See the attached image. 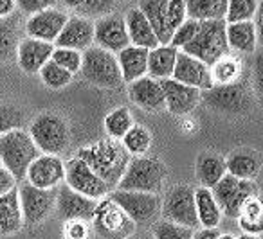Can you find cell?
<instances>
[{
    "label": "cell",
    "mask_w": 263,
    "mask_h": 239,
    "mask_svg": "<svg viewBox=\"0 0 263 239\" xmlns=\"http://www.w3.org/2000/svg\"><path fill=\"white\" fill-rule=\"evenodd\" d=\"M74 156L87 162L88 167L108 185L110 191L117 189V184L132 160V155L124 149L121 141L116 138H103L94 144L83 146Z\"/></svg>",
    "instance_id": "1"
},
{
    "label": "cell",
    "mask_w": 263,
    "mask_h": 239,
    "mask_svg": "<svg viewBox=\"0 0 263 239\" xmlns=\"http://www.w3.org/2000/svg\"><path fill=\"white\" fill-rule=\"evenodd\" d=\"M42 153L31 138L29 131L16 128L0 137V162L16 182L26 180L31 162Z\"/></svg>",
    "instance_id": "2"
},
{
    "label": "cell",
    "mask_w": 263,
    "mask_h": 239,
    "mask_svg": "<svg viewBox=\"0 0 263 239\" xmlns=\"http://www.w3.org/2000/svg\"><path fill=\"white\" fill-rule=\"evenodd\" d=\"M200 101L209 110L223 115H245L256 105L254 90L243 81L229 85H213L202 92Z\"/></svg>",
    "instance_id": "3"
},
{
    "label": "cell",
    "mask_w": 263,
    "mask_h": 239,
    "mask_svg": "<svg viewBox=\"0 0 263 239\" xmlns=\"http://www.w3.org/2000/svg\"><path fill=\"white\" fill-rule=\"evenodd\" d=\"M226 29V20H205V22H200L195 38L180 51L200 59L208 67H211L213 63H216L220 58L227 56L231 51L229 44H227Z\"/></svg>",
    "instance_id": "4"
},
{
    "label": "cell",
    "mask_w": 263,
    "mask_h": 239,
    "mask_svg": "<svg viewBox=\"0 0 263 239\" xmlns=\"http://www.w3.org/2000/svg\"><path fill=\"white\" fill-rule=\"evenodd\" d=\"M168 176V169L154 156H132L123 178L117 184L121 191H137L159 194Z\"/></svg>",
    "instance_id": "5"
},
{
    "label": "cell",
    "mask_w": 263,
    "mask_h": 239,
    "mask_svg": "<svg viewBox=\"0 0 263 239\" xmlns=\"http://www.w3.org/2000/svg\"><path fill=\"white\" fill-rule=\"evenodd\" d=\"M29 135L40 153L62 155L70 144V130L67 121L54 112H44L31 123Z\"/></svg>",
    "instance_id": "6"
},
{
    "label": "cell",
    "mask_w": 263,
    "mask_h": 239,
    "mask_svg": "<svg viewBox=\"0 0 263 239\" xmlns=\"http://www.w3.org/2000/svg\"><path fill=\"white\" fill-rule=\"evenodd\" d=\"M81 74L88 83L101 88H117L123 85L117 56L105 49L92 45L83 52L81 58Z\"/></svg>",
    "instance_id": "7"
},
{
    "label": "cell",
    "mask_w": 263,
    "mask_h": 239,
    "mask_svg": "<svg viewBox=\"0 0 263 239\" xmlns=\"http://www.w3.org/2000/svg\"><path fill=\"white\" fill-rule=\"evenodd\" d=\"M90 223L103 239H126L136 234V223L110 196L98 202Z\"/></svg>",
    "instance_id": "8"
},
{
    "label": "cell",
    "mask_w": 263,
    "mask_h": 239,
    "mask_svg": "<svg viewBox=\"0 0 263 239\" xmlns=\"http://www.w3.org/2000/svg\"><path fill=\"white\" fill-rule=\"evenodd\" d=\"M216 203L223 216L238 220L241 212V207L251 196L258 194V187L252 180H240L227 173L215 187L211 189Z\"/></svg>",
    "instance_id": "9"
},
{
    "label": "cell",
    "mask_w": 263,
    "mask_h": 239,
    "mask_svg": "<svg viewBox=\"0 0 263 239\" xmlns=\"http://www.w3.org/2000/svg\"><path fill=\"white\" fill-rule=\"evenodd\" d=\"M161 214L166 221L182 225L187 228H198L197 205H195V189L190 185H175L166 192L161 205Z\"/></svg>",
    "instance_id": "10"
},
{
    "label": "cell",
    "mask_w": 263,
    "mask_h": 239,
    "mask_svg": "<svg viewBox=\"0 0 263 239\" xmlns=\"http://www.w3.org/2000/svg\"><path fill=\"white\" fill-rule=\"evenodd\" d=\"M108 196L130 216V220L136 225L152 223V221L161 214L162 200L159 194L114 189Z\"/></svg>",
    "instance_id": "11"
},
{
    "label": "cell",
    "mask_w": 263,
    "mask_h": 239,
    "mask_svg": "<svg viewBox=\"0 0 263 239\" xmlns=\"http://www.w3.org/2000/svg\"><path fill=\"white\" fill-rule=\"evenodd\" d=\"M18 200L24 225L36 227L56 209V189H40L26 182L18 187Z\"/></svg>",
    "instance_id": "12"
},
{
    "label": "cell",
    "mask_w": 263,
    "mask_h": 239,
    "mask_svg": "<svg viewBox=\"0 0 263 239\" xmlns=\"http://www.w3.org/2000/svg\"><path fill=\"white\" fill-rule=\"evenodd\" d=\"M65 182L72 191L80 194L92 198L96 202L106 198L110 194V187L88 167L87 162H83L78 156H72L65 162Z\"/></svg>",
    "instance_id": "13"
},
{
    "label": "cell",
    "mask_w": 263,
    "mask_h": 239,
    "mask_svg": "<svg viewBox=\"0 0 263 239\" xmlns=\"http://www.w3.org/2000/svg\"><path fill=\"white\" fill-rule=\"evenodd\" d=\"M94 44L105 51L117 54L130 45L124 16L119 13H108L94 22Z\"/></svg>",
    "instance_id": "14"
},
{
    "label": "cell",
    "mask_w": 263,
    "mask_h": 239,
    "mask_svg": "<svg viewBox=\"0 0 263 239\" xmlns=\"http://www.w3.org/2000/svg\"><path fill=\"white\" fill-rule=\"evenodd\" d=\"M98 207V202L80 192L72 191L69 185L63 182L56 187V210L63 221L70 220H85L92 221L94 210Z\"/></svg>",
    "instance_id": "15"
},
{
    "label": "cell",
    "mask_w": 263,
    "mask_h": 239,
    "mask_svg": "<svg viewBox=\"0 0 263 239\" xmlns=\"http://www.w3.org/2000/svg\"><path fill=\"white\" fill-rule=\"evenodd\" d=\"M27 184L40 189H56L65 180V162L58 155L42 153L31 162L26 174Z\"/></svg>",
    "instance_id": "16"
},
{
    "label": "cell",
    "mask_w": 263,
    "mask_h": 239,
    "mask_svg": "<svg viewBox=\"0 0 263 239\" xmlns=\"http://www.w3.org/2000/svg\"><path fill=\"white\" fill-rule=\"evenodd\" d=\"M67 20H69V15L62 9H45V11L34 13L26 20V33L29 38L54 44Z\"/></svg>",
    "instance_id": "17"
},
{
    "label": "cell",
    "mask_w": 263,
    "mask_h": 239,
    "mask_svg": "<svg viewBox=\"0 0 263 239\" xmlns=\"http://www.w3.org/2000/svg\"><path fill=\"white\" fill-rule=\"evenodd\" d=\"M172 79L187 85V87L198 88L200 92L208 90V88H211L215 85L213 83L211 69L205 63H202L200 59L193 58V56L186 54L182 51H179V54H177Z\"/></svg>",
    "instance_id": "18"
},
{
    "label": "cell",
    "mask_w": 263,
    "mask_h": 239,
    "mask_svg": "<svg viewBox=\"0 0 263 239\" xmlns=\"http://www.w3.org/2000/svg\"><path fill=\"white\" fill-rule=\"evenodd\" d=\"M162 90H164L166 110L173 115H187L198 106L202 97V92L198 88L187 87L175 79H162Z\"/></svg>",
    "instance_id": "19"
},
{
    "label": "cell",
    "mask_w": 263,
    "mask_h": 239,
    "mask_svg": "<svg viewBox=\"0 0 263 239\" xmlns=\"http://www.w3.org/2000/svg\"><path fill=\"white\" fill-rule=\"evenodd\" d=\"M94 44V22L83 16H69L63 26L60 36L56 38L54 47L74 49L78 52H85Z\"/></svg>",
    "instance_id": "20"
},
{
    "label": "cell",
    "mask_w": 263,
    "mask_h": 239,
    "mask_svg": "<svg viewBox=\"0 0 263 239\" xmlns=\"http://www.w3.org/2000/svg\"><path fill=\"white\" fill-rule=\"evenodd\" d=\"M128 95H130L132 103L144 112L155 113L166 110L164 90H162L161 81L154 79L150 76H144L141 79L128 83Z\"/></svg>",
    "instance_id": "21"
},
{
    "label": "cell",
    "mask_w": 263,
    "mask_h": 239,
    "mask_svg": "<svg viewBox=\"0 0 263 239\" xmlns=\"http://www.w3.org/2000/svg\"><path fill=\"white\" fill-rule=\"evenodd\" d=\"M52 51H54V44L26 36L20 40L16 49V62L24 72L38 74L42 67L51 59Z\"/></svg>",
    "instance_id": "22"
},
{
    "label": "cell",
    "mask_w": 263,
    "mask_h": 239,
    "mask_svg": "<svg viewBox=\"0 0 263 239\" xmlns=\"http://www.w3.org/2000/svg\"><path fill=\"white\" fill-rule=\"evenodd\" d=\"M261 155L251 148H238L226 158L227 173L240 180H254L261 173Z\"/></svg>",
    "instance_id": "23"
},
{
    "label": "cell",
    "mask_w": 263,
    "mask_h": 239,
    "mask_svg": "<svg viewBox=\"0 0 263 239\" xmlns=\"http://www.w3.org/2000/svg\"><path fill=\"white\" fill-rule=\"evenodd\" d=\"M161 45H170L173 31L168 24V0H139V6Z\"/></svg>",
    "instance_id": "24"
},
{
    "label": "cell",
    "mask_w": 263,
    "mask_h": 239,
    "mask_svg": "<svg viewBox=\"0 0 263 239\" xmlns=\"http://www.w3.org/2000/svg\"><path fill=\"white\" fill-rule=\"evenodd\" d=\"M117 63H119L123 83L141 79L148 74V49L128 45L121 52H117Z\"/></svg>",
    "instance_id": "25"
},
{
    "label": "cell",
    "mask_w": 263,
    "mask_h": 239,
    "mask_svg": "<svg viewBox=\"0 0 263 239\" xmlns=\"http://www.w3.org/2000/svg\"><path fill=\"white\" fill-rule=\"evenodd\" d=\"M124 22H126V29H128V38H130V45H136V47H143V49H152L159 47V40L155 36L154 29L148 24L146 16L141 13L139 8H134L124 15Z\"/></svg>",
    "instance_id": "26"
},
{
    "label": "cell",
    "mask_w": 263,
    "mask_h": 239,
    "mask_svg": "<svg viewBox=\"0 0 263 239\" xmlns=\"http://www.w3.org/2000/svg\"><path fill=\"white\" fill-rule=\"evenodd\" d=\"M195 174H197V180L200 182V187L213 189L227 174L226 158L213 151L200 153L195 164Z\"/></svg>",
    "instance_id": "27"
},
{
    "label": "cell",
    "mask_w": 263,
    "mask_h": 239,
    "mask_svg": "<svg viewBox=\"0 0 263 239\" xmlns=\"http://www.w3.org/2000/svg\"><path fill=\"white\" fill-rule=\"evenodd\" d=\"M24 227L22 209H20L18 189L0 196V235H13Z\"/></svg>",
    "instance_id": "28"
},
{
    "label": "cell",
    "mask_w": 263,
    "mask_h": 239,
    "mask_svg": "<svg viewBox=\"0 0 263 239\" xmlns=\"http://www.w3.org/2000/svg\"><path fill=\"white\" fill-rule=\"evenodd\" d=\"M226 33L229 49L240 52V54H254L258 49V29H256L254 20L227 24Z\"/></svg>",
    "instance_id": "29"
},
{
    "label": "cell",
    "mask_w": 263,
    "mask_h": 239,
    "mask_svg": "<svg viewBox=\"0 0 263 239\" xmlns=\"http://www.w3.org/2000/svg\"><path fill=\"white\" fill-rule=\"evenodd\" d=\"M177 54H179V49H175L173 45H159V47L148 51L146 76L154 77V79H157V81L170 79V77L173 76Z\"/></svg>",
    "instance_id": "30"
},
{
    "label": "cell",
    "mask_w": 263,
    "mask_h": 239,
    "mask_svg": "<svg viewBox=\"0 0 263 239\" xmlns=\"http://www.w3.org/2000/svg\"><path fill=\"white\" fill-rule=\"evenodd\" d=\"M195 205H197V216L200 227L218 228L220 220H222V210H220L211 189H195Z\"/></svg>",
    "instance_id": "31"
},
{
    "label": "cell",
    "mask_w": 263,
    "mask_h": 239,
    "mask_svg": "<svg viewBox=\"0 0 263 239\" xmlns=\"http://www.w3.org/2000/svg\"><path fill=\"white\" fill-rule=\"evenodd\" d=\"M238 225L243 234L259 235L263 232V198L259 196V192L243 203L238 216Z\"/></svg>",
    "instance_id": "32"
},
{
    "label": "cell",
    "mask_w": 263,
    "mask_h": 239,
    "mask_svg": "<svg viewBox=\"0 0 263 239\" xmlns=\"http://www.w3.org/2000/svg\"><path fill=\"white\" fill-rule=\"evenodd\" d=\"M187 18L205 22V20H223L229 0H184Z\"/></svg>",
    "instance_id": "33"
},
{
    "label": "cell",
    "mask_w": 263,
    "mask_h": 239,
    "mask_svg": "<svg viewBox=\"0 0 263 239\" xmlns=\"http://www.w3.org/2000/svg\"><path fill=\"white\" fill-rule=\"evenodd\" d=\"M20 44L18 16L0 18V62H9L16 56Z\"/></svg>",
    "instance_id": "34"
},
{
    "label": "cell",
    "mask_w": 263,
    "mask_h": 239,
    "mask_svg": "<svg viewBox=\"0 0 263 239\" xmlns=\"http://www.w3.org/2000/svg\"><path fill=\"white\" fill-rule=\"evenodd\" d=\"M209 69H211L213 83L215 85L236 83V81H241V74H243L241 63L229 54L223 56V58H220L216 63H213Z\"/></svg>",
    "instance_id": "35"
},
{
    "label": "cell",
    "mask_w": 263,
    "mask_h": 239,
    "mask_svg": "<svg viewBox=\"0 0 263 239\" xmlns=\"http://www.w3.org/2000/svg\"><path fill=\"white\" fill-rule=\"evenodd\" d=\"M103 124H105V131L110 138L121 141L136 123H134L130 110L126 106H119V108H114L112 112L106 113Z\"/></svg>",
    "instance_id": "36"
},
{
    "label": "cell",
    "mask_w": 263,
    "mask_h": 239,
    "mask_svg": "<svg viewBox=\"0 0 263 239\" xmlns=\"http://www.w3.org/2000/svg\"><path fill=\"white\" fill-rule=\"evenodd\" d=\"M121 144L132 156H143L152 146V133L148 128L141 126V124H134L128 130V133L121 138Z\"/></svg>",
    "instance_id": "37"
},
{
    "label": "cell",
    "mask_w": 263,
    "mask_h": 239,
    "mask_svg": "<svg viewBox=\"0 0 263 239\" xmlns=\"http://www.w3.org/2000/svg\"><path fill=\"white\" fill-rule=\"evenodd\" d=\"M65 6H69L70 9L78 11L83 18L88 16H105L108 13H112V9L116 8V0H63Z\"/></svg>",
    "instance_id": "38"
},
{
    "label": "cell",
    "mask_w": 263,
    "mask_h": 239,
    "mask_svg": "<svg viewBox=\"0 0 263 239\" xmlns=\"http://www.w3.org/2000/svg\"><path fill=\"white\" fill-rule=\"evenodd\" d=\"M258 0H229L226 13V24L251 22L256 18Z\"/></svg>",
    "instance_id": "39"
},
{
    "label": "cell",
    "mask_w": 263,
    "mask_h": 239,
    "mask_svg": "<svg viewBox=\"0 0 263 239\" xmlns=\"http://www.w3.org/2000/svg\"><path fill=\"white\" fill-rule=\"evenodd\" d=\"M38 74H40L42 81H44L49 88H52V90H58V88L67 87L74 77V74H70L69 70L62 69L60 65H56L52 59H49V62L42 67Z\"/></svg>",
    "instance_id": "40"
},
{
    "label": "cell",
    "mask_w": 263,
    "mask_h": 239,
    "mask_svg": "<svg viewBox=\"0 0 263 239\" xmlns=\"http://www.w3.org/2000/svg\"><path fill=\"white\" fill-rule=\"evenodd\" d=\"M152 235H154V239H191L193 237V228L161 220L154 225Z\"/></svg>",
    "instance_id": "41"
},
{
    "label": "cell",
    "mask_w": 263,
    "mask_h": 239,
    "mask_svg": "<svg viewBox=\"0 0 263 239\" xmlns=\"http://www.w3.org/2000/svg\"><path fill=\"white\" fill-rule=\"evenodd\" d=\"M81 58H83V52H78L74 49H65V47H54L51 56V59L56 65L69 70L70 74H76L81 70Z\"/></svg>",
    "instance_id": "42"
},
{
    "label": "cell",
    "mask_w": 263,
    "mask_h": 239,
    "mask_svg": "<svg viewBox=\"0 0 263 239\" xmlns=\"http://www.w3.org/2000/svg\"><path fill=\"white\" fill-rule=\"evenodd\" d=\"M24 124V113L13 105H0V137L8 131L22 128Z\"/></svg>",
    "instance_id": "43"
},
{
    "label": "cell",
    "mask_w": 263,
    "mask_h": 239,
    "mask_svg": "<svg viewBox=\"0 0 263 239\" xmlns=\"http://www.w3.org/2000/svg\"><path fill=\"white\" fill-rule=\"evenodd\" d=\"M198 26H200V22H198V20L186 18V22L180 24V26L175 29V33H173V38H172V42H170V45H173L175 49L186 47V45L195 38V34H197V31H198Z\"/></svg>",
    "instance_id": "44"
},
{
    "label": "cell",
    "mask_w": 263,
    "mask_h": 239,
    "mask_svg": "<svg viewBox=\"0 0 263 239\" xmlns=\"http://www.w3.org/2000/svg\"><path fill=\"white\" fill-rule=\"evenodd\" d=\"M186 18H187L186 2L184 0H168V24L173 33H175V29L180 24L186 22Z\"/></svg>",
    "instance_id": "45"
},
{
    "label": "cell",
    "mask_w": 263,
    "mask_h": 239,
    "mask_svg": "<svg viewBox=\"0 0 263 239\" xmlns=\"http://www.w3.org/2000/svg\"><path fill=\"white\" fill-rule=\"evenodd\" d=\"M90 221L85 220H70L65 221L63 227V237L65 239H88L90 234Z\"/></svg>",
    "instance_id": "46"
},
{
    "label": "cell",
    "mask_w": 263,
    "mask_h": 239,
    "mask_svg": "<svg viewBox=\"0 0 263 239\" xmlns=\"http://www.w3.org/2000/svg\"><path fill=\"white\" fill-rule=\"evenodd\" d=\"M58 0H16V8L26 15H34V13L45 11V9L54 8Z\"/></svg>",
    "instance_id": "47"
},
{
    "label": "cell",
    "mask_w": 263,
    "mask_h": 239,
    "mask_svg": "<svg viewBox=\"0 0 263 239\" xmlns=\"http://www.w3.org/2000/svg\"><path fill=\"white\" fill-rule=\"evenodd\" d=\"M252 87L256 94L263 99V49L254 56L252 62Z\"/></svg>",
    "instance_id": "48"
},
{
    "label": "cell",
    "mask_w": 263,
    "mask_h": 239,
    "mask_svg": "<svg viewBox=\"0 0 263 239\" xmlns=\"http://www.w3.org/2000/svg\"><path fill=\"white\" fill-rule=\"evenodd\" d=\"M15 187H16V180L13 178V174L4 166H0V196L9 192Z\"/></svg>",
    "instance_id": "49"
},
{
    "label": "cell",
    "mask_w": 263,
    "mask_h": 239,
    "mask_svg": "<svg viewBox=\"0 0 263 239\" xmlns=\"http://www.w3.org/2000/svg\"><path fill=\"white\" fill-rule=\"evenodd\" d=\"M220 235V230L218 228H197V230H193V237L191 239H218Z\"/></svg>",
    "instance_id": "50"
},
{
    "label": "cell",
    "mask_w": 263,
    "mask_h": 239,
    "mask_svg": "<svg viewBox=\"0 0 263 239\" xmlns=\"http://www.w3.org/2000/svg\"><path fill=\"white\" fill-rule=\"evenodd\" d=\"M16 11V0H0V18H8L15 15Z\"/></svg>",
    "instance_id": "51"
},
{
    "label": "cell",
    "mask_w": 263,
    "mask_h": 239,
    "mask_svg": "<svg viewBox=\"0 0 263 239\" xmlns=\"http://www.w3.org/2000/svg\"><path fill=\"white\" fill-rule=\"evenodd\" d=\"M256 29H258V44L263 45V0H258V11H256Z\"/></svg>",
    "instance_id": "52"
},
{
    "label": "cell",
    "mask_w": 263,
    "mask_h": 239,
    "mask_svg": "<svg viewBox=\"0 0 263 239\" xmlns=\"http://www.w3.org/2000/svg\"><path fill=\"white\" fill-rule=\"evenodd\" d=\"M126 239H154V235L148 234V232H141V234H132L130 237Z\"/></svg>",
    "instance_id": "53"
},
{
    "label": "cell",
    "mask_w": 263,
    "mask_h": 239,
    "mask_svg": "<svg viewBox=\"0 0 263 239\" xmlns=\"http://www.w3.org/2000/svg\"><path fill=\"white\" fill-rule=\"evenodd\" d=\"M236 239H259V237L254 234H241L240 237H236Z\"/></svg>",
    "instance_id": "54"
},
{
    "label": "cell",
    "mask_w": 263,
    "mask_h": 239,
    "mask_svg": "<svg viewBox=\"0 0 263 239\" xmlns=\"http://www.w3.org/2000/svg\"><path fill=\"white\" fill-rule=\"evenodd\" d=\"M218 239H236V235H233V234H220Z\"/></svg>",
    "instance_id": "55"
},
{
    "label": "cell",
    "mask_w": 263,
    "mask_h": 239,
    "mask_svg": "<svg viewBox=\"0 0 263 239\" xmlns=\"http://www.w3.org/2000/svg\"><path fill=\"white\" fill-rule=\"evenodd\" d=\"M0 166H2V162H0Z\"/></svg>",
    "instance_id": "56"
}]
</instances>
